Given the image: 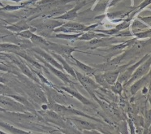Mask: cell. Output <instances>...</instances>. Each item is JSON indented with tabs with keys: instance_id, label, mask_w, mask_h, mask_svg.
Listing matches in <instances>:
<instances>
[{
	"instance_id": "obj_39",
	"label": "cell",
	"mask_w": 151,
	"mask_h": 134,
	"mask_svg": "<svg viewBox=\"0 0 151 134\" xmlns=\"http://www.w3.org/2000/svg\"><path fill=\"white\" fill-rule=\"evenodd\" d=\"M149 92H150V94H151V86H150V89H149Z\"/></svg>"
},
{
	"instance_id": "obj_8",
	"label": "cell",
	"mask_w": 151,
	"mask_h": 134,
	"mask_svg": "<svg viewBox=\"0 0 151 134\" xmlns=\"http://www.w3.org/2000/svg\"><path fill=\"white\" fill-rule=\"evenodd\" d=\"M124 55H119L117 57H115L114 59H110L105 63H102V64H99V65L95 66L96 71L97 72H109V71H114L119 65V63L123 59Z\"/></svg>"
},
{
	"instance_id": "obj_1",
	"label": "cell",
	"mask_w": 151,
	"mask_h": 134,
	"mask_svg": "<svg viewBox=\"0 0 151 134\" xmlns=\"http://www.w3.org/2000/svg\"><path fill=\"white\" fill-rule=\"evenodd\" d=\"M76 80L79 81L81 86L89 93V94L92 98H94L96 96L95 91L100 89L99 84L89 76L84 75L77 71H76Z\"/></svg>"
},
{
	"instance_id": "obj_23",
	"label": "cell",
	"mask_w": 151,
	"mask_h": 134,
	"mask_svg": "<svg viewBox=\"0 0 151 134\" xmlns=\"http://www.w3.org/2000/svg\"><path fill=\"white\" fill-rule=\"evenodd\" d=\"M109 2H110V0H99L96 7L93 8V11L98 12H104L108 6Z\"/></svg>"
},
{
	"instance_id": "obj_37",
	"label": "cell",
	"mask_w": 151,
	"mask_h": 134,
	"mask_svg": "<svg viewBox=\"0 0 151 134\" xmlns=\"http://www.w3.org/2000/svg\"><path fill=\"white\" fill-rule=\"evenodd\" d=\"M0 59H2V60H5V57H3L2 55H0Z\"/></svg>"
},
{
	"instance_id": "obj_35",
	"label": "cell",
	"mask_w": 151,
	"mask_h": 134,
	"mask_svg": "<svg viewBox=\"0 0 151 134\" xmlns=\"http://www.w3.org/2000/svg\"><path fill=\"white\" fill-rule=\"evenodd\" d=\"M37 1H38V0H29V1L28 2V4H31V3H34V2H37Z\"/></svg>"
},
{
	"instance_id": "obj_21",
	"label": "cell",
	"mask_w": 151,
	"mask_h": 134,
	"mask_svg": "<svg viewBox=\"0 0 151 134\" xmlns=\"http://www.w3.org/2000/svg\"><path fill=\"white\" fill-rule=\"evenodd\" d=\"M94 77H95V81L99 84L100 87L104 89H109L111 88V86L108 85V83L106 82V81L103 76V74L101 73L100 72H98L97 73H94Z\"/></svg>"
},
{
	"instance_id": "obj_18",
	"label": "cell",
	"mask_w": 151,
	"mask_h": 134,
	"mask_svg": "<svg viewBox=\"0 0 151 134\" xmlns=\"http://www.w3.org/2000/svg\"><path fill=\"white\" fill-rule=\"evenodd\" d=\"M21 50L20 46L12 43H0V54L1 52L16 53L18 54Z\"/></svg>"
},
{
	"instance_id": "obj_26",
	"label": "cell",
	"mask_w": 151,
	"mask_h": 134,
	"mask_svg": "<svg viewBox=\"0 0 151 134\" xmlns=\"http://www.w3.org/2000/svg\"><path fill=\"white\" fill-rule=\"evenodd\" d=\"M34 31H36V28H31V29H29V30L21 31L20 33H17V35L23 38H25V39H30Z\"/></svg>"
},
{
	"instance_id": "obj_4",
	"label": "cell",
	"mask_w": 151,
	"mask_h": 134,
	"mask_svg": "<svg viewBox=\"0 0 151 134\" xmlns=\"http://www.w3.org/2000/svg\"><path fill=\"white\" fill-rule=\"evenodd\" d=\"M55 89H60V90H63V91L68 93L70 95H72V97H74L76 99H77L78 101L81 102L82 104L87 105V106H91V107H94V105L93 103L92 102L89 100L88 98H86L85 96H83L79 91L78 89L76 88L75 84H71V85H67L65 86H59V87H55Z\"/></svg>"
},
{
	"instance_id": "obj_38",
	"label": "cell",
	"mask_w": 151,
	"mask_h": 134,
	"mask_svg": "<svg viewBox=\"0 0 151 134\" xmlns=\"http://www.w3.org/2000/svg\"><path fill=\"white\" fill-rule=\"evenodd\" d=\"M0 133H5V132H4V131L0 130Z\"/></svg>"
},
{
	"instance_id": "obj_29",
	"label": "cell",
	"mask_w": 151,
	"mask_h": 134,
	"mask_svg": "<svg viewBox=\"0 0 151 134\" xmlns=\"http://www.w3.org/2000/svg\"><path fill=\"white\" fill-rule=\"evenodd\" d=\"M12 94H13L12 90L8 86L1 84L0 82V95H8Z\"/></svg>"
},
{
	"instance_id": "obj_32",
	"label": "cell",
	"mask_w": 151,
	"mask_h": 134,
	"mask_svg": "<svg viewBox=\"0 0 151 134\" xmlns=\"http://www.w3.org/2000/svg\"><path fill=\"white\" fill-rule=\"evenodd\" d=\"M9 30L6 29V26L4 25L3 24L0 23V35H4V36H7L9 33H8Z\"/></svg>"
},
{
	"instance_id": "obj_9",
	"label": "cell",
	"mask_w": 151,
	"mask_h": 134,
	"mask_svg": "<svg viewBox=\"0 0 151 134\" xmlns=\"http://www.w3.org/2000/svg\"><path fill=\"white\" fill-rule=\"evenodd\" d=\"M32 50L33 52L36 53L37 55H38L39 56H41L45 61H46L47 63H49L50 64H51L54 67H55L57 68L60 69V70H63L62 65L60 64V63L56 59H55V57L53 55H51L50 53H47L44 49L41 48L39 46H36V47H33L32 48Z\"/></svg>"
},
{
	"instance_id": "obj_24",
	"label": "cell",
	"mask_w": 151,
	"mask_h": 134,
	"mask_svg": "<svg viewBox=\"0 0 151 134\" xmlns=\"http://www.w3.org/2000/svg\"><path fill=\"white\" fill-rule=\"evenodd\" d=\"M110 89H111V91L113 92L114 94L121 96L122 92H123V89H124V85H123V84H122L121 82H119L117 81L114 85L111 86V88Z\"/></svg>"
},
{
	"instance_id": "obj_5",
	"label": "cell",
	"mask_w": 151,
	"mask_h": 134,
	"mask_svg": "<svg viewBox=\"0 0 151 134\" xmlns=\"http://www.w3.org/2000/svg\"><path fill=\"white\" fill-rule=\"evenodd\" d=\"M47 50H51L53 52L63 56L65 59H71L72 56V53L76 51V49L75 47H71L69 46L60 45V44H57V43L50 42Z\"/></svg>"
},
{
	"instance_id": "obj_25",
	"label": "cell",
	"mask_w": 151,
	"mask_h": 134,
	"mask_svg": "<svg viewBox=\"0 0 151 134\" xmlns=\"http://www.w3.org/2000/svg\"><path fill=\"white\" fill-rule=\"evenodd\" d=\"M132 35L135 36L138 39H144V38H148V37H151V29L147 30H141L140 32L137 33H132Z\"/></svg>"
},
{
	"instance_id": "obj_13",
	"label": "cell",
	"mask_w": 151,
	"mask_h": 134,
	"mask_svg": "<svg viewBox=\"0 0 151 134\" xmlns=\"http://www.w3.org/2000/svg\"><path fill=\"white\" fill-rule=\"evenodd\" d=\"M71 60H72V62H74V64H75L78 68L81 69L86 75L93 76L94 75V73L97 72L94 67L93 68V67H90V66L87 65V64L84 63H82L81 61H80V60H78L77 59H76L75 57H73V55L72 56Z\"/></svg>"
},
{
	"instance_id": "obj_15",
	"label": "cell",
	"mask_w": 151,
	"mask_h": 134,
	"mask_svg": "<svg viewBox=\"0 0 151 134\" xmlns=\"http://www.w3.org/2000/svg\"><path fill=\"white\" fill-rule=\"evenodd\" d=\"M30 41L34 45H37V46H39V47L44 50H47L50 43L49 41L45 39L44 37L40 36V35H37V34H35V33H33V35L30 38Z\"/></svg>"
},
{
	"instance_id": "obj_27",
	"label": "cell",
	"mask_w": 151,
	"mask_h": 134,
	"mask_svg": "<svg viewBox=\"0 0 151 134\" xmlns=\"http://www.w3.org/2000/svg\"><path fill=\"white\" fill-rule=\"evenodd\" d=\"M150 5H151V0H144L142 3H141L139 6H138L137 7H136V10H135V12L132 13V17H134L135 15H137V13H139L141 11H142L143 9H145V7H147L148 6H150ZM131 17V18H132Z\"/></svg>"
},
{
	"instance_id": "obj_22",
	"label": "cell",
	"mask_w": 151,
	"mask_h": 134,
	"mask_svg": "<svg viewBox=\"0 0 151 134\" xmlns=\"http://www.w3.org/2000/svg\"><path fill=\"white\" fill-rule=\"evenodd\" d=\"M148 26L145 23H143L141 20H135L132 23V33H137L140 32L141 30H145V29H147Z\"/></svg>"
},
{
	"instance_id": "obj_12",
	"label": "cell",
	"mask_w": 151,
	"mask_h": 134,
	"mask_svg": "<svg viewBox=\"0 0 151 134\" xmlns=\"http://www.w3.org/2000/svg\"><path fill=\"white\" fill-rule=\"evenodd\" d=\"M50 55L54 56V57H55V59H57V60H58V61L60 63V64L62 65L63 70H65V72H67L68 74H69L70 76H72L73 78H75L76 80V70H74V69L72 68L71 66L69 65L68 62V61H67V60H66V59H64L63 56L59 55H58V54L53 52V51H51V52H50Z\"/></svg>"
},
{
	"instance_id": "obj_14",
	"label": "cell",
	"mask_w": 151,
	"mask_h": 134,
	"mask_svg": "<svg viewBox=\"0 0 151 134\" xmlns=\"http://www.w3.org/2000/svg\"><path fill=\"white\" fill-rule=\"evenodd\" d=\"M6 29L9 30L10 32H14V33H18L21 32V31H23V30L31 29V27L29 25H28V24L26 23L25 20H20L19 22H17V24H12V25L6 26Z\"/></svg>"
},
{
	"instance_id": "obj_30",
	"label": "cell",
	"mask_w": 151,
	"mask_h": 134,
	"mask_svg": "<svg viewBox=\"0 0 151 134\" xmlns=\"http://www.w3.org/2000/svg\"><path fill=\"white\" fill-rule=\"evenodd\" d=\"M130 20H131V19L124 20V22H122V23H120L119 24H117L116 27H115V29L118 30L119 32H120L122 30H126L127 28H128V27L130 26Z\"/></svg>"
},
{
	"instance_id": "obj_19",
	"label": "cell",
	"mask_w": 151,
	"mask_h": 134,
	"mask_svg": "<svg viewBox=\"0 0 151 134\" xmlns=\"http://www.w3.org/2000/svg\"><path fill=\"white\" fill-rule=\"evenodd\" d=\"M84 32L77 33H56L54 35H50L52 37H56V38H59V39H64V40H78L80 37L81 36V34Z\"/></svg>"
},
{
	"instance_id": "obj_10",
	"label": "cell",
	"mask_w": 151,
	"mask_h": 134,
	"mask_svg": "<svg viewBox=\"0 0 151 134\" xmlns=\"http://www.w3.org/2000/svg\"><path fill=\"white\" fill-rule=\"evenodd\" d=\"M151 79V72L146 74V75L143 76L140 79L134 81L131 85H130V92L132 95H135L137 93L140 89L143 88L144 86H146L148 83H150Z\"/></svg>"
},
{
	"instance_id": "obj_16",
	"label": "cell",
	"mask_w": 151,
	"mask_h": 134,
	"mask_svg": "<svg viewBox=\"0 0 151 134\" xmlns=\"http://www.w3.org/2000/svg\"><path fill=\"white\" fill-rule=\"evenodd\" d=\"M119 73H120L119 71H118L117 69H115L114 71L104 72L102 74H103V76H104V78L106 81V82L108 83V85L110 86H111V85L115 84V82L117 81Z\"/></svg>"
},
{
	"instance_id": "obj_36",
	"label": "cell",
	"mask_w": 151,
	"mask_h": 134,
	"mask_svg": "<svg viewBox=\"0 0 151 134\" xmlns=\"http://www.w3.org/2000/svg\"><path fill=\"white\" fill-rule=\"evenodd\" d=\"M11 1H14V2H17V3H19L20 1H24V0H11Z\"/></svg>"
},
{
	"instance_id": "obj_17",
	"label": "cell",
	"mask_w": 151,
	"mask_h": 134,
	"mask_svg": "<svg viewBox=\"0 0 151 134\" xmlns=\"http://www.w3.org/2000/svg\"><path fill=\"white\" fill-rule=\"evenodd\" d=\"M71 120L73 121V123L79 128H82L84 130H94V129H97L96 128L97 126L95 125V124H93L91 122H87L86 120H78V119H71Z\"/></svg>"
},
{
	"instance_id": "obj_3",
	"label": "cell",
	"mask_w": 151,
	"mask_h": 134,
	"mask_svg": "<svg viewBox=\"0 0 151 134\" xmlns=\"http://www.w3.org/2000/svg\"><path fill=\"white\" fill-rule=\"evenodd\" d=\"M0 103L4 105L7 111L25 112L26 107L8 95H0Z\"/></svg>"
},
{
	"instance_id": "obj_33",
	"label": "cell",
	"mask_w": 151,
	"mask_h": 134,
	"mask_svg": "<svg viewBox=\"0 0 151 134\" xmlns=\"http://www.w3.org/2000/svg\"><path fill=\"white\" fill-rule=\"evenodd\" d=\"M0 71H4V72H12L8 66L5 65V64H4V63H0Z\"/></svg>"
},
{
	"instance_id": "obj_31",
	"label": "cell",
	"mask_w": 151,
	"mask_h": 134,
	"mask_svg": "<svg viewBox=\"0 0 151 134\" xmlns=\"http://www.w3.org/2000/svg\"><path fill=\"white\" fill-rule=\"evenodd\" d=\"M138 19L141 20L143 23H145L148 27H150L151 28V16L150 17H141V16H138Z\"/></svg>"
},
{
	"instance_id": "obj_2",
	"label": "cell",
	"mask_w": 151,
	"mask_h": 134,
	"mask_svg": "<svg viewBox=\"0 0 151 134\" xmlns=\"http://www.w3.org/2000/svg\"><path fill=\"white\" fill-rule=\"evenodd\" d=\"M151 69V55L145 61L141 63V65H139L137 68V69L135 70V72L132 73V75L130 78L128 79V81L125 82L124 84H123L124 87H128V86H130V85L133 83L134 81H136L137 80L140 79L141 77H142L143 76L148 74Z\"/></svg>"
},
{
	"instance_id": "obj_28",
	"label": "cell",
	"mask_w": 151,
	"mask_h": 134,
	"mask_svg": "<svg viewBox=\"0 0 151 134\" xmlns=\"http://www.w3.org/2000/svg\"><path fill=\"white\" fill-rule=\"evenodd\" d=\"M27 4H29L28 3H25V4H21L20 6H13V5H7L6 7H2V8H0V11L3 10V11H7V12H13V11L18 10V9H20V8H22L24 6H26Z\"/></svg>"
},
{
	"instance_id": "obj_6",
	"label": "cell",
	"mask_w": 151,
	"mask_h": 134,
	"mask_svg": "<svg viewBox=\"0 0 151 134\" xmlns=\"http://www.w3.org/2000/svg\"><path fill=\"white\" fill-rule=\"evenodd\" d=\"M34 56L36 57L37 59H38L42 63L43 65H44L45 68H46L48 69L50 72H52L53 74H54L55 76H56L58 78L60 79V80H61L64 84H66V85H71V84H73V82L69 79L68 75L66 74L65 72H63V70H60V69L54 67V66L51 65V64H50L49 63H47L46 61H45V60H44L41 56H39L38 55H37V54H35Z\"/></svg>"
},
{
	"instance_id": "obj_34",
	"label": "cell",
	"mask_w": 151,
	"mask_h": 134,
	"mask_svg": "<svg viewBox=\"0 0 151 134\" xmlns=\"http://www.w3.org/2000/svg\"><path fill=\"white\" fill-rule=\"evenodd\" d=\"M0 111H3V112H7V110H6L5 108L0 107Z\"/></svg>"
},
{
	"instance_id": "obj_7",
	"label": "cell",
	"mask_w": 151,
	"mask_h": 134,
	"mask_svg": "<svg viewBox=\"0 0 151 134\" xmlns=\"http://www.w3.org/2000/svg\"><path fill=\"white\" fill-rule=\"evenodd\" d=\"M150 56V55H145L143 58H141V59L137 63H135L133 64L128 65L123 72L119 73L117 81L119 82H121L122 84H124L125 82L127 81H128V79L131 77L132 75V73L135 72V70L137 69V68L138 66L141 65V63L144 62V61H145Z\"/></svg>"
},
{
	"instance_id": "obj_11",
	"label": "cell",
	"mask_w": 151,
	"mask_h": 134,
	"mask_svg": "<svg viewBox=\"0 0 151 134\" xmlns=\"http://www.w3.org/2000/svg\"><path fill=\"white\" fill-rule=\"evenodd\" d=\"M85 5H86V2L78 4L77 5H76V7H73L72 9L68 11L67 12L63 14L61 16H59V17H55V20H69V21H72V20H73L74 19L76 18L77 15H78V11L80 9H81Z\"/></svg>"
},
{
	"instance_id": "obj_20",
	"label": "cell",
	"mask_w": 151,
	"mask_h": 134,
	"mask_svg": "<svg viewBox=\"0 0 151 134\" xmlns=\"http://www.w3.org/2000/svg\"><path fill=\"white\" fill-rule=\"evenodd\" d=\"M0 127L4 128L5 130L7 131V133H29L27 131L21 130L20 128H17L11 125L10 124H7L3 121H0Z\"/></svg>"
}]
</instances>
